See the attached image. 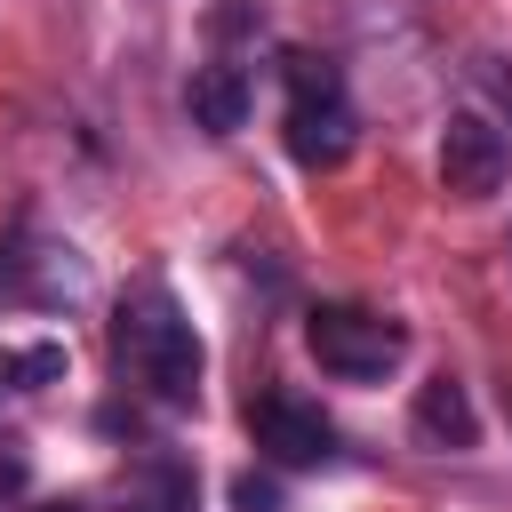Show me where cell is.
<instances>
[{
    "mask_svg": "<svg viewBox=\"0 0 512 512\" xmlns=\"http://www.w3.org/2000/svg\"><path fill=\"white\" fill-rule=\"evenodd\" d=\"M416 440H424V448H448V456L480 448V416H472V400H464L456 376H432V384L416 392Z\"/></svg>",
    "mask_w": 512,
    "mask_h": 512,
    "instance_id": "obj_6",
    "label": "cell"
},
{
    "mask_svg": "<svg viewBox=\"0 0 512 512\" xmlns=\"http://www.w3.org/2000/svg\"><path fill=\"white\" fill-rule=\"evenodd\" d=\"M304 344H312V360L336 384H384L408 360V328L384 320V312H368V304H312Z\"/></svg>",
    "mask_w": 512,
    "mask_h": 512,
    "instance_id": "obj_2",
    "label": "cell"
},
{
    "mask_svg": "<svg viewBox=\"0 0 512 512\" xmlns=\"http://www.w3.org/2000/svg\"><path fill=\"white\" fill-rule=\"evenodd\" d=\"M352 104H344V72L328 56H288V152L304 168H336L352 152Z\"/></svg>",
    "mask_w": 512,
    "mask_h": 512,
    "instance_id": "obj_3",
    "label": "cell"
},
{
    "mask_svg": "<svg viewBox=\"0 0 512 512\" xmlns=\"http://www.w3.org/2000/svg\"><path fill=\"white\" fill-rule=\"evenodd\" d=\"M504 176H512V136L488 112H448V128H440V184L456 200H488V192H504Z\"/></svg>",
    "mask_w": 512,
    "mask_h": 512,
    "instance_id": "obj_4",
    "label": "cell"
},
{
    "mask_svg": "<svg viewBox=\"0 0 512 512\" xmlns=\"http://www.w3.org/2000/svg\"><path fill=\"white\" fill-rule=\"evenodd\" d=\"M232 504H240V512H280V480L240 472V480H232Z\"/></svg>",
    "mask_w": 512,
    "mask_h": 512,
    "instance_id": "obj_10",
    "label": "cell"
},
{
    "mask_svg": "<svg viewBox=\"0 0 512 512\" xmlns=\"http://www.w3.org/2000/svg\"><path fill=\"white\" fill-rule=\"evenodd\" d=\"M504 416H512V384H504Z\"/></svg>",
    "mask_w": 512,
    "mask_h": 512,
    "instance_id": "obj_13",
    "label": "cell"
},
{
    "mask_svg": "<svg viewBox=\"0 0 512 512\" xmlns=\"http://www.w3.org/2000/svg\"><path fill=\"white\" fill-rule=\"evenodd\" d=\"M496 88H504V104H512V80H496Z\"/></svg>",
    "mask_w": 512,
    "mask_h": 512,
    "instance_id": "obj_12",
    "label": "cell"
},
{
    "mask_svg": "<svg viewBox=\"0 0 512 512\" xmlns=\"http://www.w3.org/2000/svg\"><path fill=\"white\" fill-rule=\"evenodd\" d=\"M248 432H256V448L272 464H328L336 456V424L296 392H256L248 400Z\"/></svg>",
    "mask_w": 512,
    "mask_h": 512,
    "instance_id": "obj_5",
    "label": "cell"
},
{
    "mask_svg": "<svg viewBox=\"0 0 512 512\" xmlns=\"http://www.w3.org/2000/svg\"><path fill=\"white\" fill-rule=\"evenodd\" d=\"M120 488H128V512H192V472H184L168 448L136 456Z\"/></svg>",
    "mask_w": 512,
    "mask_h": 512,
    "instance_id": "obj_8",
    "label": "cell"
},
{
    "mask_svg": "<svg viewBox=\"0 0 512 512\" xmlns=\"http://www.w3.org/2000/svg\"><path fill=\"white\" fill-rule=\"evenodd\" d=\"M0 384H8V392L64 384V344H24V352H0Z\"/></svg>",
    "mask_w": 512,
    "mask_h": 512,
    "instance_id": "obj_9",
    "label": "cell"
},
{
    "mask_svg": "<svg viewBox=\"0 0 512 512\" xmlns=\"http://www.w3.org/2000/svg\"><path fill=\"white\" fill-rule=\"evenodd\" d=\"M184 104H192V128L232 136V128H248V72L240 64H200L192 88H184Z\"/></svg>",
    "mask_w": 512,
    "mask_h": 512,
    "instance_id": "obj_7",
    "label": "cell"
},
{
    "mask_svg": "<svg viewBox=\"0 0 512 512\" xmlns=\"http://www.w3.org/2000/svg\"><path fill=\"white\" fill-rule=\"evenodd\" d=\"M112 368H120L144 400H160V408H192V400H200L208 352H200L184 304H176L160 280H136V288L112 304Z\"/></svg>",
    "mask_w": 512,
    "mask_h": 512,
    "instance_id": "obj_1",
    "label": "cell"
},
{
    "mask_svg": "<svg viewBox=\"0 0 512 512\" xmlns=\"http://www.w3.org/2000/svg\"><path fill=\"white\" fill-rule=\"evenodd\" d=\"M0 488H24V456H0Z\"/></svg>",
    "mask_w": 512,
    "mask_h": 512,
    "instance_id": "obj_11",
    "label": "cell"
}]
</instances>
